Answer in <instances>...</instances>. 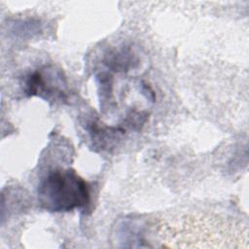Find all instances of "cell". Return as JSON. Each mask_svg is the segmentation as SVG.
<instances>
[{"label": "cell", "instance_id": "cell-6", "mask_svg": "<svg viewBox=\"0 0 249 249\" xmlns=\"http://www.w3.org/2000/svg\"><path fill=\"white\" fill-rule=\"evenodd\" d=\"M147 114L144 112L131 111L124 120V124L132 129H139L146 122Z\"/></svg>", "mask_w": 249, "mask_h": 249}, {"label": "cell", "instance_id": "cell-2", "mask_svg": "<svg viewBox=\"0 0 249 249\" xmlns=\"http://www.w3.org/2000/svg\"><path fill=\"white\" fill-rule=\"evenodd\" d=\"M40 206L51 212H65L83 208L89 202V189L73 169L50 172L39 184Z\"/></svg>", "mask_w": 249, "mask_h": 249}, {"label": "cell", "instance_id": "cell-4", "mask_svg": "<svg viewBox=\"0 0 249 249\" xmlns=\"http://www.w3.org/2000/svg\"><path fill=\"white\" fill-rule=\"evenodd\" d=\"M87 130L89 134L92 147L99 151H107L111 149L116 140L124 132L121 127L105 126L96 121H89L87 124Z\"/></svg>", "mask_w": 249, "mask_h": 249}, {"label": "cell", "instance_id": "cell-3", "mask_svg": "<svg viewBox=\"0 0 249 249\" xmlns=\"http://www.w3.org/2000/svg\"><path fill=\"white\" fill-rule=\"evenodd\" d=\"M24 92L27 95H36L50 102L63 101L67 97L66 79L59 68L46 65L26 77Z\"/></svg>", "mask_w": 249, "mask_h": 249}, {"label": "cell", "instance_id": "cell-5", "mask_svg": "<svg viewBox=\"0 0 249 249\" xmlns=\"http://www.w3.org/2000/svg\"><path fill=\"white\" fill-rule=\"evenodd\" d=\"M103 63L111 70L118 72H127L137 67L139 59L128 47H123L109 52Z\"/></svg>", "mask_w": 249, "mask_h": 249}, {"label": "cell", "instance_id": "cell-1", "mask_svg": "<svg viewBox=\"0 0 249 249\" xmlns=\"http://www.w3.org/2000/svg\"><path fill=\"white\" fill-rule=\"evenodd\" d=\"M157 235L163 247H248L246 230L212 218L184 217L164 223Z\"/></svg>", "mask_w": 249, "mask_h": 249}]
</instances>
